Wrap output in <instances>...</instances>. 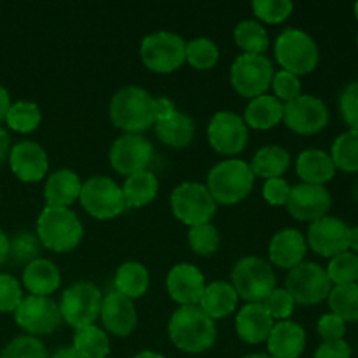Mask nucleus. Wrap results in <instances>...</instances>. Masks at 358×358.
<instances>
[{
	"label": "nucleus",
	"mask_w": 358,
	"mask_h": 358,
	"mask_svg": "<svg viewBox=\"0 0 358 358\" xmlns=\"http://www.w3.org/2000/svg\"><path fill=\"white\" fill-rule=\"evenodd\" d=\"M108 117L121 131L142 135L156 124V98L143 87H121L108 101Z\"/></svg>",
	"instance_id": "1"
},
{
	"label": "nucleus",
	"mask_w": 358,
	"mask_h": 358,
	"mask_svg": "<svg viewBox=\"0 0 358 358\" xmlns=\"http://www.w3.org/2000/svg\"><path fill=\"white\" fill-rule=\"evenodd\" d=\"M168 336L175 348L198 355L215 345L217 325L199 306H178L168 322Z\"/></svg>",
	"instance_id": "2"
},
{
	"label": "nucleus",
	"mask_w": 358,
	"mask_h": 358,
	"mask_svg": "<svg viewBox=\"0 0 358 358\" xmlns=\"http://www.w3.org/2000/svg\"><path fill=\"white\" fill-rule=\"evenodd\" d=\"M255 184V175L247 161L227 157L213 164L206 175V189L217 205L231 206L250 196Z\"/></svg>",
	"instance_id": "3"
},
{
	"label": "nucleus",
	"mask_w": 358,
	"mask_h": 358,
	"mask_svg": "<svg viewBox=\"0 0 358 358\" xmlns=\"http://www.w3.org/2000/svg\"><path fill=\"white\" fill-rule=\"evenodd\" d=\"M37 238L42 247L55 254L76 250L84 238V227L77 213L70 208L44 206L37 217Z\"/></svg>",
	"instance_id": "4"
},
{
	"label": "nucleus",
	"mask_w": 358,
	"mask_h": 358,
	"mask_svg": "<svg viewBox=\"0 0 358 358\" xmlns=\"http://www.w3.org/2000/svg\"><path fill=\"white\" fill-rule=\"evenodd\" d=\"M276 63L294 76H308L320 63V49L315 38L299 28H285L275 41Z\"/></svg>",
	"instance_id": "5"
},
{
	"label": "nucleus",
	"mask_w": 358,
	"mask_h": 358,
	"mask_svg": "<svg viewBox=\"0 0 358 358\" xmlns=\"http://www.w3.org/2000/svg\"><path fill=\"white\" fill-rule=\"evenodd\" d=\"M231 285L245 303H264L276 289V275L268 261L255 255L240 259L231 271Z\"/></svg>",
	"instance_id": "6"
},
{
	"label": "nucleus",
	"mask_w": 358,
	"mask_h": 358,
	"mask_svg": "<svg viewBox=\"0 0 358 358\" xmlns=\"http://www.w3.org/2000/svg\"><path fill=\"white\" fill-rule=\"evenodd\" d=\"M170 208L178 222L187 227H196L212 222L217 212V203L213 201L205 184L182 182L171 192Z\"/></svg>",
	"instance_id": "7"
},
{
	"label": "nucleus",
	"mask_w": 358,
	"mask_h": 358,
	"mask_svg": "<svg viewBox=\"0 0 358 358\" xmlns=\"http://www.w3.org/2000/svg\"><path fill=\"white\" fill-rule=\"evenodd\" d=\"M140 59L154 73H173L185 63V41L173 31H154L140 44Z\"/></svg>",
	"instance_id": "8"
},
{
	"label": "nucleus",
	"mask_w": 358,
	"mask_h": 358,
	"mask_svg": "<svg viewBox=\"0 0 358 358\" xmlns=\"http://www.w3.org/2000/svg\"><path fill=\"white\" fill-rule=\"evenodd\" d=\"M79 201L84 212L96 220H112L128 210L121 185L103 175L83 182Z\"/></svg>",
	"instance_id": "9"
},
{
	"label": "nucleus",
	"mask_w": 358,
	"mask_h": 358,
	"mask_svg": "<svg viewBox=\"0 0 358 358\" xmlns=\"http://www.w3.org/2000/svg\"><path fill=\"white\" fill-rule=\"evenodd\" d=\"M273 69L271 59L266 55H240L229 70V83L233 90L243 98H257L266 94L271 87Z\"/></svg>",
	"instance_id": "10"
},
{
	"label": "nucleus",
	"mask_w": 358,
	"mask_h": 358,
	"mask_svg": "<svg viewBox=\"0 0 358 358\" xmlns=\"http://www.w3.org/2000/svg\"><path fill=\"white\" fill-rule=\"evenodd\" d=\"M101 290L91 282H76L66 287L59 301L63 322L72 329L94 325L100 318Z\"/></svg>",
	"instance_id": "11"
},
{
	"label": "nucleus",
	"mask_w": 358,
	"mask_h": 358,
	"mask_svg": "<svg viewBox=\"0 0 358 358\" xmlns=\"http://www.w3.org/2000/svg\"><path fill=\"white\" fill-rule=\"evenodd\" d=\"M332 283L325 268L315 262H301L290 269L285 278V290L299 306H317L329 297Z\"/></svg>",
	"instance_id": "12"
},
{
	"label": "nucleus",
	"mask_w": 358,
	"mask_h": 358,
	"mask_svg": "<svg viewBox=\"0 0 358 358\" xmlns=\"http://www.w3.org/2000/svg\"><path fill=\"white\" fill-rule=\"evenodd\" d=\"M14 322L23 329L28 336L52 334L62 325V311L59 304L51 297L27 296L23 297L17 310L14 311Z\"/></svg>",
	"instance_id": "13"
},
{
	"label": "nucleus",
	"mask_w": 358,
	"mask_h": 358,
	"mask_svg": "<svg viewBox=\"0 0 358 358\" xmlns=\"http://www.w3.org/2000/svg\"><path fill=\"white\" fill-rule=\"evenodd\" d=\"M283 124L296 135H317L329 124V108L322 98L299 94L283 103Z\"/></svg>",
	"instance_id": "14"
},
{
	"label": "nucleus",
	"mask_w": 358,
	"mask_h": 358,
	"mask_svg": "<svg viewBox=\"0 0 358 358\" xmlns=\"http://www.w3.org/2000/svg\"><path fill=\"white\" fill-rule=\"evenodd\" d=\"M208 143L215 152L234 157L245 150L248 143V128L243 117L231 110H220L212 115L206 128Z\"/></svg>",
	"instance_id": "15"
},
{
	"label": "nucleus",
	"mask_w": 358,
	"mask_h": 358,
	"mask_svg": "<svg viewBox=\"0 0 358 358\" xmlns=\"http://www.w3.org/2000/svg\"><path fill=\"white\" fill-rule=\"evenodd\" d=\"M154 157V147L143 135L124 133L114 140L108 152V161L115 173L122 177L140 173L149 168Z\"/></svg>",
	"instance_id": "16"
},
{
	"label": "nucleus",
	"mask_w": 358,
	"mask_h": 358,
	"mask_svg": "<svg viewBox=\"0 0 358 358\" xmlns=\"http://www.w3.org/2000/svg\"><path fill=\"white\" fill-rule=\"evenodd\" d=\"M306 243L320 257H336L343 252H348L350 226L338 217H322L308 227Z\"/></svg>",
	"instance_id": "17"
},
{
	"label": "nucleus",
	"mask_w": 358,
	"mask_h": 358,
	"mask_svg": "<svg viewBox=\"0 0 358 358\" xmlns=\"http://www.w3.org/2000/svg\"><path fill=\"white\" fill-rule=\"evenodd\" d=\"M332 206V196L325 185L296 184L290 189L287 201V212L299 222H315L329 213Z\"/></svg>",
	"instance_id": "18"
},
{
	"label": "nucleus",
	"mask_w": 358,
	"mask_h": 358,
	"mask_svg": "<svg viewBox=\"0 0 358 358\" xmlns=\"http://www.w3.org/2000/svg\"><path fill=\"white\" fill-rule=\"evenodd\" d=\"M10 171L17 180L24 184H35L44 180L49 171V157L44 147L31 140H21L10 147L9 152Z\"/></svg>",
	"instance_id": "19"
},
{
	"label": "nucleus",
	"mask_w": 358,
	"mask_h": 358,
	"mask_svg": "<svg viewBox=\"0 0 358 358\" xmlns=\"http://www.w3.org/2000/svg\"><path fill=\"white\" fill-rule=\"evenodd\" d=\"M205 287V275L189 262L175 264L166 275V290L178 306H198Z\"/></svg>",
	"instance_id": "20"
},
{
	"label": "nucleus",
	"mask_w": 358,
	"mask_h": 358,
	"mask_svg": "<svg viewBox=\"0 0 358 358\" xmlns=\"http://www.w3.org/2000/svg\"><path fill=\"white\" fill-rule=\"evenodd\" d=\"M100 320L105 332L115 336V338H128L136 329L138 313H136L133 301L121 296L115 290H110L101 299Z\"/></svg>",
	"instance_id": "21"
},
{
	"label": "nucleus",
	"mask_w": 358,
	"mask_h": 358,
	"mask_svg": "<svg viewBox=\"0 0 358 358\" xmlns=\"http://www.w3.org/2000/svg\"><path fill=\"white\" fill-rule=\"evenodd\" d=\"M306 252V238H304V234L301 231L292 229V227L282 229L269 241V264L290 271L296 266H299L301 262H304Z\"/></svg>",
	"instance_id": "22"
},
{
	"label": "nucleus",
	"mask_w": 358,
	"mask_h": 358,
	"mask_svg": "<svg viewBox=\"0 0 358 358\" xmlns=\"http://www.w3.org/2000/svg\"><path fill=\"white\" fill-rule=\"evenodd\" d=\"M266 343L269 357L299 358L306 348V331L297 322H275Z\"/></svg>",
	"instance_id": "23"
},
{
	"label": "nucleus",
	"mask_w": 358,
	"mask_h": 358,
	"mask_svg": "<svg viewBox=\"0 0 358 358\" xmlns=\"http://www.w3.org/2000/svg\"><path fill=\"white\" fill-rule=\"evenodd\" d=\"M275 320L269 317L262 303H247L236 313L234 329L238 338L247 345H261L268 339Z\"/></svg>",
	"instance_id": "24"
},
{
	"label": "nucleus",
	"mask_w": 358,
	"mask_h": 358,
	"mask_svg": "<svg viewBox=\"0 0 358 358\" xmlns=\"http://www.w3.org/2000/svg\"><path fill=\"white\" fill-rule=\"evenodd\" d=\"M21 283L30 292V296L49 297L62 285V275L55 262L38 257L24 266Z\"/></svg>",
	"instance_id": "25"
},
{
	"label": "nucleus",
	"mask_w": 358,
	"mask_h": 358,
	"mask_svg": "<svg viewBox=\"0 0 358 358\" xmlns=\"http://www.w3.org/2000/svg\"><path fill=\"white\" fill-rule=\"evenodd\" d=\"M80 187H83V182L73 170L62 168V170L52 171L44 185L45 206L70 208V205L79 201Z\"/></svg>",
	"instance_id": "26"
},
{
	"label": "nucleus",
	"mask_w": 358,
	"mask_h": 358,
	"mask_svg": "<svg viewBox=\"0 0 358 358\" xmlns=\"http://www.w3.org/2000/svg\"><path fill=\"white\" fill-rule=\"evenodd\" d=\"M154 131L164 145L171 147V149H185L194 142L196 124L191 115L177 108L166 117L157 119L154 124Z\"/></svg>",
	"instance_id": "27"
},
{
	"label": "nucleus",
	"mask_w": 358,
	"mask_h": 358,
	"mask_svg": "<svg viewBox=\"0 0 358 358\" xmlns=\"http://www.w3.org/2000/svg\"><path fill=\"white\" fill-rule=\"evenodd\" d=\"M238 301L240 297L229 282L215 280V282L206 283L198 306L201 308L203 313H206V317L215 322L233 315L238 310Z\"/></svg>",
	"instance_id": "28"
},
{
	"label": "nucleus",
	"mask_w": 358,
	"mask_h": 358,
	"mask_svg": "<svg viewBox=\"0 0 358 358\" xmlns=\"http://www.w3.org/2000/svg\"><path fill=\"white\" fill-rule=\"evenodd\" d=\"M297 177L303 184L325 185L336 177V166L331 154L322 149H306L296 159Z\"/></svg>",
	"instance_id": "29"
},
{
	"label": "nucleus",
	"mask_w": 358,
	"mask_h": 358,
	"mask_svg": "<svg viewBox=\"0 0 358 358\" xmlns=\"http://www.w3.org/2000/svg\"><path fill=\"white\" fill-rule=\"evenodd\" d=\"M243 121L247 128L257 129V131L276 128L283 121V103L276 100L273 94H261L257 98H252L245 107Z\"/></svg>",
	"instance_id": "30"
},
{
	"label": "nucleus",
	"mask_w": 358,
	"mask_h": 358,
	"mask_svg": "<svg viewBox=\"0 0 358 358\" xmlns=\"http://www.w3.org/2000/svg\"><path fill=\"white\" fill-rule=\"evenodd\" d=\"M150 287V273L142 262H122L114 276V290L129 301L140 299Z\"/></svg>",
	"instance_id": "31"
},
{
	"label": "nucleus",
	"mask_w": 358,
	"mask_h": 358,
	"mask_svg": "<svg viewBox=\"0 0 358 358\" xmlns=\"http://www.w3.org/2000/svg\"><path fill=\"white\" fill-rule=\"evenodd\" d=\"M121 191L124 196L126 208H143L156 199L159 192V180L152 171H140L126 177Z\"/></svg>",
	"instance_id": "32"
},
{
	"label": "nucleus",
	"mask_w": 358,
	"mask_h": 358,
	"mask_svg": "<svg viewBox=\"0 0 358 358\" xmlns=\"http://www.w3.org/2000/svg\"><path fill=\"white\" fill-rule=\"evenodd\" d=\"M252 173L264 180L278 178L290 168L289 150L280 145H266L259 149L252 157Z\"/></svg>",
	"instance_id": "33"
},
{
	"label": "nucleus",
	"mask_w": 358,
	"mask_h": 358,
	"mask_svg": "<svg viewBox=\"0 0 358 358\" xmlns=\"http://www.w3.org/2000/svg\"><path fill=\"white\" fill-rule=\"evenodd\" d=\"M72 346L83 358H107L110 353L108 334L98 325L76 329Z\"/></svg>",
	"instance_id": "34"
},
{
	"label": "nucleus",
	"mask_w": 358,
	"mask_h": 358,
	"mask_svg": "<svg viewBox=\"0 0 358 358\" xmlns=\"http://www.w3.org/2000/svg\"><path fill=\"white\" fill-rule=\"evenodd\" d=\"M234 42L245 55H266L269 49V35L259 21L243 20L234 27Z\"/></svg>",
	"instance_id": "35"
},
{
	"label": "nucleus",
	"mask_w": 358,
	"mask_h": 358,
	"mask_svg": "<svg viewBox=\"0 0 358 358\" xmlns=\"http://www.w3.org/2000/svg\"><path fill=\"white\" fill-rule=\"evenodd\" d=\"M331 159L336 170L345 173H358V131L348 129L334 140L331 147Z\"/></svg>",
	"instance_id": "36"
},
{
	"label": "nucleus",
	"mask_w": 358,
	"mask_h": 358,
	"mask_svg": "<svg viewBox=\"0 0 358 358\" xmlns=\"http://www.w3.org/2000/svg\"><path fill=\"white\" fill-rule=\"evenodd\" d=\"M6 122L16 133L27 135V133L35 131L42 122L41 107L30 100L14 101V103H10L9 110H7Z\"/></svg>",
	"instance_id": "37"
},
{
	"label": "nucleus",
	"mask_w": 358,
	"mask_h": 358,
	"mask_svg": "<svg viewBox=\"0 0 358 358\" xmlns=\"http://www.w3.org/2000/svg\"><path fill=\"white\" fill-rule=\"evenodd\" d=\"M327 301L331 313L345 322H358V283L332 287Z\"/></svg>",
	"instance_id": "38"
},
{
	"label": "nucleus",
	"mask_w": 358,
	"mask_h": 358,
	"mask_svg": "<svg viewBox=\"0 0 358 358\" xmlns=\"http://www.w3.org/2000/svg\"><path fill=\"white\" fill-rule=\"evenodd\" d=\"M219 59L220 49L212 38L196 37L185 42V63L194 70H212Z\"/></svg>",
	"instance_id": "39"
},
{
	"label": "nucleus",
	"mask_w": 358,
	"mask_h": 358,
	"mask_svg": "<svg viewBox=\"0 0 358 358\" xmlns=\"http://www.w3.org/2000/svg\"><path fill=\"white\" fill-rule=\"evenodd\" d=\"M325 273H327L332 287L358 283V255L350 250L336 255L329 261Z\"/></svg>",
	"instance_id": "40"
},
{
	"label": "nucleus",
	"mask_w": 358,
	"mask_h": 358,
	"mask_svg": "<svg viewBox=\"0 0 358 358\" xmlns=\"http://www.w3.org/2000/svg\"><path fill=\"white\" fill-rule=\"evenodd\" d=\"M187 241L191 250L201 257H210L215 254L220 247V233L212 222L203 226L189 227Z\"/></svg>",
	"instance_id": "41"
},
{
	"label": "nucleus",
	"mask_w": 358,
	"mask_h": 358,
	"mask_svg": "<svg viewBox=\"0 0 358 358\" xmlns=\"http://www.w3.org/2000/svg\"><path fill=\"white\" fill-rule=\"evenodd\" d=\"M42 243L38 241L37 234L34 233H17L13 240H9V257L16 264H30L31 261L41 257Z\"/></svg>",
	"instance_id": "42"
},
{
	"label": "nucleus",
	"mask_w": 358,
	"mask_h": 358,
	"mask_svg": "<svg viewBox=\"0 0 358 358\" xmlns=\"http://www.w3.org/2000/svg\"><path fill=\"white\" fill-rule=\"evenodd\" d=\"M252 10L262 23L280 24L292 16L294 2L290 0H254Z\"/></svg>",
	"instance_id": "43"
},
{
	"label": "nucleus",
	"mask_w": 358,
	"mask_h": 358,
	"mask_svg": "<svg viewBox=\"0 0 358 358\" xmlns=\"http://www.w3.org/2000/svg\"><path fill=\"white\" fill-rule=\"evenodd\" d=\"M0 358H49V353L38 338L17 336L3 346Z\"/></svg>",
	"instance_id": "44"
},
{
	"label": "nucleus",
	"mask_w": 358,
	"mask_h": 358,
	"mask_svg": "<svg viewBox=\"0 0 358 358\" xmlns=\"http://www.w3.org/2000/svg\"><path fill=\"white\" fill-rule=\"evenodd\" d=\"M262 306L266 308L269 317L275 322L290 320V317L294 315V310H296V303H294L292 296L285 289H278V287L266 297Z\"/></svg>",
	"instance_id": "45"
},
{
	"label": "nucleus",
	"mask_w": 358,
	"mask_h": 358,
	"mask_svg": "<svg viewBox=\"0 0 358 358\" xmlns=\"http://www.w3.org/2000/svg\"><path fill=\"white\" fill-rule=\"evenodd\" d=\"M23 297V285L14 276L0 273V313H14Z\"/></svg>",
	"instance_id": "46"
},
{
	"label": "nucleus",
	"mask_w": 358,
	"mask_h": 358,
	"mask_svg": "<svg viewBox=\"0 0 358 358\" xmlns=\"http://www.w3.org/2000/svg\"><path fill=\"white\" fill-rule=\"evenodd\" d=\"M271 90H273V96L276 100H280L282 103H289L290 100L297 98L301 93V80L299 77L294 76V73L285 72V70H278L275 72L271 80Z\"/></svg>",
	"instance_id": "47"
},
{
	"label": "nucleus",
	"mask_w": 358,
	"mask_h": 358,
	"mask_svg": "<svg viewBox=\"0 0 358 358\" xmlns=\"http://www.w3.org/2000/svg\"><path fill=\"white\" fill-rule=\"evenodd\" d=\"M339 112L350 129L358 131V80L346 84V87L343 90L341 96H339Z\"/></svg>",
	"instance_id": "48"
},
{
	"label": "nucleus",
	"mask_w": 358,
	"mask_h": 358,
	"mask_svg": "<svg viewBox=\"0 0 358 358\" xmlns=\"http://www.w3.org/2000/svg\"><path fill=\"white\" fill-rule=\"evenodd\" d=\"M290 189H292V185L283 177L269 178L262 185V198L271 206H287V201L290 198Z\"/></svg>",
	"instance_id": "49"
},
{
	"label": "nucleus",
	"mask_w": 358,
	"mask_h": 358,
	"mask_svg": "<svg viewBox=\"0 0 358 358\" xmlns=\"http://www.w3.org/2000/svg\"><path fill=\"white\" fill-rule=\"evenodd\" d=\"M317 331L324 341H339L346 336V322L341 320L338 315L325 313L318 318Z\"/></svg>",
	"instance_id": "50"
},
{
	"label": "nucleus",
	"mask_w": 358,
	"mask_h": 358,
	"mask_svg": "<svg viewBox=\"0 0 358 358\" xmlns=\"http://www.w3.org/2000/svg\"><path fill=\"white\" fill-rule=\"evenodd\" d=\"M313 358H352V346L345 339L324 341L317 348Z\"/></svg>",
	"instance_id": "51"
},
{
	"label": "nucleus",
	"mask_w": 358,
	"mask_h": 358,
	"mask_svg": "<svg viewBox=\"0 0 358 358\" xmlns=\"http://www.w3.org/2000/svg\"><path fill=\"white\" fill-rule=\"evenodd\" d=\"M175 110H177V107H175V103L170 98H156V121L161 117H166V115H170Z\"/></svg>",
	"instance_id": "52"
},
{
	"label": "nucleus",
	"mask_w": 358,
	"mask_h": 358,
	"mask_svg": "<svg viewBox=\"0 0 358 358\" xmlns=\"http://www.w3.org/2000/svg\"><path fill=\"white\" fill-rule=\"evenodd\" d=\"M10 152V135L3 126H0V163L9 157Z\"/></svg>",
	"instance_id": "53"
},
{
	"label": "nucleus",
	"mask_w": 358,
	"mask_h": 358,
	"mask_svg": "<svg viewBox=\"0 0 358 358\" xmlns=\"http://www.w3.org/2000/svg\"><path fill=\"white\" fill-rule=\"evenodd\" d=\"M9 107H10V94L9 91L0 84V122L6 121V115H7V110H9Z\"/></svg>",
	"instance_id": "54"
},
{
	"label": "nucleus",
	"mask_w": 358,
	"mask_h": 358,
	"mask_svg": "<svg viewBox=\"0 0 358 358\" xmlns=\"http://www.w3.org/2000/svg\"><path fill=\"white\" fill-rule=\"evenodd\" d=\"M9 259V236L0 229V266Z\"/></svg>",
	"instance_id": "55"
},
{
	"label": "nucleus",
	"mask_w": 358,
	"mask_h": 358,
	"mask_svg": "<svg viewBox=\"0 0 358 358\" xmlns=\"http://www.w3.org/2000/svg\"><path fill=\"white\" fill-rule=\"evenodd\" d=\"M49 358H83V357L73 350V346H62V348L56 350L52 355H49Z\"/></svg>",
	"instance_id": "56"
},
{
	"label": "nucleus",
	"mask_w": 358,
	"mask_h": 358,
	"mask_svg": "<svg viewBox=\"0 0 358 358\" xmlns=\"http://www.w3.org/2000/svg\"><path fill=\"white\" fill-rule=\"evenodd\" d=\"M348 250L358 255V226L357 227H350V245H348Z\"/></svg>",
	"instance_id": "57"
},
{
	"label": "nucleus",
	"mask_w": 358,
	"mask_h": 358,
	"mask_svg": "<svg viewBox=\"0 0 358 358\" xmlns=\"http://www.w3.org/2000/svg\"><path fill=\"white\" fill-rule=\"evenodd\" d=\"M133 358H166V357L161 355V353H157V352H152V350H143V352L136 353Z\"/></svg>",
	"instance_id": "58"
},
{
	"label": "nucleus",
	"mask_w": 358,
	"mask_h": 358,
	"mask_svg": "<svg viewBox=\"0 0 358 358\" xmlns=\"http://www.w3.org/2000/svg\"><path fill=\"white\" fill-rule=\"evenodd\" d=\"M243 358H273V357L266 355V353H252V355H247V357H243Z\"/></svg>",
	"instance_id": "59"
},
{
	"label": "nucleus",
	"mask_w": 358,
	"mask_h": 358,
	"mask_svg": "<svg viewBox=\"0 0 358 358\" xmlns=\"http://www.w3.org/2000/svg\"><path fill=\"white\" fill-rule=\"evenodd\" d=\"M353 14H355V20L358 21V2H355V6H353Z\"/></svg>",
	"instance_id": "60"
},
{
	"label": "nucleus",
	"mask_w": 358,
	"mask_h": 358,
	"mask_svg": "<svg viewBox=\"0 0 358 358\" xmlns=\"http://www.w3.org/2000/svg\"><path fill=\"white\" fill-rule=\"evenodd\" d=\"M355 199H357V203H358V184H357V187H355Z\"/></svg>",
	"instance_id": "61"
},
{
	"label": "nucleus",
	"mask_w": 358,
	"mask_h": 358,
	"mask_svg": "<svg viewBox=\"0 0 358 358\" xmlns=\"http://www.w3.org/2000/svg\"><path fill=\"white\" fill-rule=\"evenodd\" d=\"M357 48H358V34H357Z\"/></svg>",
	"instance_id": "62"
}]
</instances>
